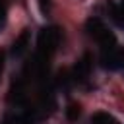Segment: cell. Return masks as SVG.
Listing matches in <instances>:
<instances>
[{
	"label": "cell",
	"instance_id": "obj_1",
	"mask_svg": "<svg viewBox=\"0 0 124 124\" xmlns=\"http://www.w3.org/2000/svg\"><path fill=\"white\" fill-rule=\"evenodd\" d=\"M85 27H87V33L103 46V50H108V48H114V46H116V37H114V33L108 31V27H107L99 17H89L87 23H85Z\"/></svg>",
	"mask_w": 124,
	"mask_h": 124
},
{
	"label": "cell",
	"instance_id": "obj_2",
	"mask_svg": "<svg viewBox=\"0 0 124 124\" xmlns=\"http://www.w3.org/2000/svg\"><path fill=\"white\" fill-rule=\"evenodd\" d=\"M60 39H62V33L58 27H43L37 39V54L50 58V54L58 48Z\"/></svg>",
	"mask_w": 124,
	"mask_h": 124
},
{
	"label": "cell",
	"instance_id": "obj_3",
	"mask_svg": "<svg viewBox=\"0 0 124 124\" xmlns=\"http://www.w3.org/2000/svg\"><path fill=\"white\" fill-rule=\"evenodd\" d=\"M101 66L107 68V70H118L124 66V54L114 46V48H108V50H103V56H101Z\"/></svg>",
	"mask_w": 124,
	"mask_h": 124
},
{
	"label": "cell",
	"instance_id": "obj_4",
	"mask_svg": "<svg viewBox=\"0 0 124 124\" xmlns=\"http://www.w3.org/2000/svg\"><path fill=\"white\" fill-rule=\"evenodd\" d=\"M89 72H91V56H89V54H83V56L78 60V64L74 66L72 78H74L76 81H83V79L89 78Z\"/></svg>",
	"mask_w": 124,
	"mask_h": 124
},
{
	"label": "cell",
	"instance_id": "obj_5",
	"mask_svg": "<svg viewBox=\"0 0 124 124\" xmlns=\"http://www.w3.org/2000/svg\"><path fill=\"white\" fill-rule=\"evenodd\" d=\"M29 43H31V31H29V29H23V31L16 37V41L12 43V54H14V56L25 54V50L29 48Z\"/></svg>",
	"mask_w": 124,
	"mask_h": 124
},
{
	"label": "cell",
	"instance_id": "obj_6",
	"mask_svg": "<svg viewBox=\"0 0 124 124\" xmlns=\"http://www.w3.org/2000/svg\"><path fill=\"white\" fill-rule=\"evenodd\" d=\"M108 12H110V19L118 25V27H124V2L120 4H108Z\"/></svg>",
	"mask_w": 124,
	"mask_h": 124
},
{
	"label": "cell",
	"instance_id": "obj_7",
	"mask_svg": "<svg viewBox=\"0 0 124 124\" xmlns=\"http://www.w3.org/2000/svg\"><path fill=\"white\" fill-rule=\"evenodd\" d=\"M91 124H118V122H116V118H114L112 114L99 110V112H95V114L91 116Z\"/></svg>",
	"mask_w": 124,
	"mask_h": 124
},
{
	"label": "cell",
	"instance_id": "obj_8",
	"mask_svg": "<svg viewBox=\"0 0 124 124\" xmlns=\"http://www.w3.org/2000/svg\"><path fill=\"white\" fill-rule=\"evenodd\" d=\"M79 114H81V108H79L78 103H70V105L66 107V116H68V120L76 122V120L79 118Z\"/></svg>",
	"mask_w": 124,
	"mask_h": 124
},
{
	"label": "cell",
	"instance_id": "obj_9",
	"mask_svg": "<svg viewBox=\"0 0 124 124\" xmlns=\"http://www.w3.org/2000/svg\"><path fill=\"white\" fill-rule=\"evenodd\" d=\"M4 21H6V10H4V6L0 4V27L4 25Z\"/></svg>",
	"mask_w": 124,
	"mask_h": 124
},
{
	"label": "cell",
	"instance_id": "obj_10",
	"mask_svg": "<svg viewBox=\"0 0 124 124\" xmlns=\"http://www.w3.org/2000/svg\"><path fill=\"white\" fill-rule=\"evenodd\" d=\"M2 70H4V52L0 50V76H2Z\"/></svg>",
	"mask_w": 124,
	"mask_h": 124
},
{
	"label": "cell",
	"instance_id": "obj_11",
	"mask_svg": "<svg viewBox=\"0 0 124 124\" xmlns=\"http://www.w3.org/2000/svg\"><path fill=\"white\" fill-rule=\"evenodd\" d=\"M46 2H48V0H39V6H41L43 12H46Z\"/></svg>",
	"mask_w": 124,
	"mask_h": 124
}]
</instances>
